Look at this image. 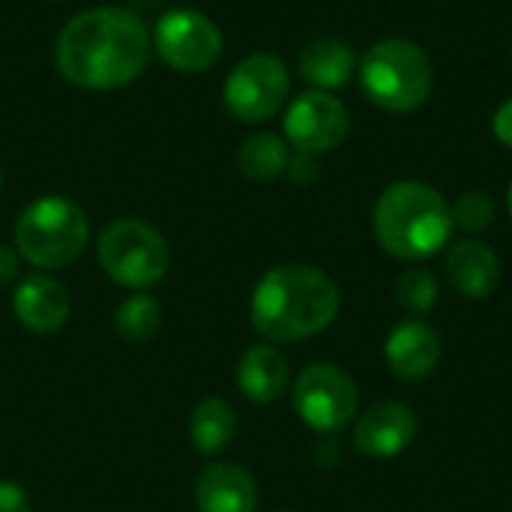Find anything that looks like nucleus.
Wrapping results in <instances>:
<instances>
[{"label":"nucleus","instance_id":"f257e3e1","mask_svg":"<svg viewBox=\"0 0 512 512\" xmlns=\"http://www.w3.org/2000/svg\"><path fill=\"white\" fill-rule=\"evenodd\" d=\"M150 48V30L132 9L96 6L66 21L54 45V63L81 90H117L147 69Z\"/></svg>","mask_w":512,"mask_h":512},{"label":"nucleus","instance_id":"f03ea898","mask_svg":"<svg viewBox=\"0 0 512 512\" xmlns=\"http://www.w3.org/2000/svg\"><path fill=\"white\" fill-rule=\"evenodd\" d=\"M339 315L336 282L306 264H282L261 276L252 294V327L267 342H297L327 330Z\"/></svg>","mask_w":512,"mask_h":512},{"label":"nucleus","instance_id":"7ed1b4c3","mask_svg":"<svg viewBox=\"0 0 512 512\" xmlns=\"http://www.w3.org/2000/svg\"><path fill=\"white\" fill-rule=\"evenodd\" d=\"M372 228L387 255L399 261H423L450 243L453 216L447 198L435 186L399 180L381 192Z\"/></svg>","mask_w":512,"mask_h":512},{"label":"nucleus","instance_id":"20e7f679","mask_svg":"<svg viewBox=\"0 0 512 512\" xmlns=\"http://www.w3.org/2000/svg\"><path fill=\"white\" fill-rule=\"evenodd\" d=\"M360 84L366 96L396 114L417 111L435 84L429 54L411 39H381L360 60Z\"/></svg>","mask_w":512,"mask_h":512},{"label":"nucleus","instance_id":"39448f33","mask_svg":"<svg viewBox=\"0 0 512 512\" xmlns=\"http://www.w3.org/2000/svg\"><path fill=\"white\" fill-rule=\"evenodd\" d=\"M87 237V213L63 195L36 198L15 219V249L39 270L72 264L84 252Z\"/></svg>","mask_w":512,"mask_h":512},{"label":"nucleus","instance_id":"423d86ee","mask_svg":"<svg viewBox=\"0 0 512 512\" xmlns=\"http://www.w3.org/2000/svg\"><path fill=\"white\" fill-rule=\"evenodd\" d=\"M102 270L126 288H150L165 279L171 264L168 240L141 219H117L99 234Z\"/></svg>","mask_w":512,"mask_h":512},{"label":"nucleus","instance_id":"0eeeda50","mask_svg":"<svg viewBox=\"0 0 512 512\" xmlns=\"http://www.w3.org/2000/svg\"><path fill=\"white\" fill-rule=\"evenodd\" d=\"M291 90L288 66L267 51L243 57L225 81V108L240 123H267Z\"/></svg>","mask_w":512,"mask_h":512},{"label":"nucleus","instance_id":"6e6552de","mask_svg":"<svg viewBox=\"0 0 512 512\" xmlns=\"http://www.w3.org/2000/svg\"><path fill=\"white\" fill-rule=\"evenodd\" d=\"M153 48L177 72H207L222 57V30L198 9H171L156 21Z\"/></svg>","mask_w":512,"mask_h":512},{"label":"nucleus","instance_id":"1a4fd4ad","mask_svg":"<svg viewBox=\"0 0 512 512\" xmlns=\"http://www.w3.org/2000/svg\"><path fill=\"white\" fill-rule=\"evenodd\" d=\"M294 408L315 432H342L357 417V387L333 363H312L294 381Z\"/></svg>","mask_w":512,"mask_h":512},{"label":"nucleus","instance_id":"9d476101","mask_svg":"<svg viewBox=\"0 0 512 512\" xmlns=\"http://www.w3.org/2000/svg\"><path fill=\"white\" fill-rule=\"evenodd\" d=\"M351 129L348 108L327 90L300 93L285 114V135L300 153H327L345 141Z\"/></svg>","mask_w":512,"mask_h":512},{"label":"nucleus","instance_id":"9b49d317","mask_svg":"<svg viewBox=\"0 0 512 512\" xmlns=\"http://www.w3.org/2000/svg\"><path fill=\"white\" fill-rule=\"evenodd\" d=\"M417 438V414L402 402L372 405L354 429V444L360 453L375 459H393L405 453Z\"/></svg>","mask_w":512,"mask_h":512},{"label":"nucleus","instance_id":"f8f14e48","mask_svg":"<svg viewBox=\"0 0 512 512\" xmlns=\"http://www.w3.org/2000/svg\"><path fill=\"white\" fill-rule=\"evenodd\" d=\"M384 354H387V366L399 378L423 381L441 363V339L429 324L411 318V321L399 324L396 330H390Z\"/></svg>","mask_w":512,"mask_h":512},{"label":"nucleus","instance_id":"ddd939ff","mask_svg":"<svg viewBox=\"0 0 512 512\" xmlns=\"http://www.w3.org/2000/svg\"><path fill=\"white\" fill-rule=\"evenodd\" d=\"M12 309H15L18 321L27 330H33V333H54V330H60L66 324L72 300H69V291L57 279L36 273V276H27L15 288Z\"/></svg>","mask_w":512,"mask_h":512},{"label":"nucleus","instance_id":"4468645a","mask_svg":"<svg viewBox=\"0 0 512 512\" xmlns=\"http://www.w3.org/2000/svg\"><path fill=\"white\" fill-rule=\"evenodd\" d=\"M198 512H255L258 486L252 474L231 462H216L201 471L195 486Z\"/></svg>","mask_w":512,"mask_h":512},{"label":"nucleus","instance_id":"2eb2a0df","mask_svg":"<svg viewBox=\"0 0 512 512\" xmlns=\"http://www.w3.org/2000/svg\"><path fill=\"white\" fill-rule=\"evenodd\" d=\"M447 279L468 300H486L501 282V261L483 240H459L447 252Z\"/></svg>","mask_w":512,"mask_h":512},{"label":"nucleus","instance_id":"dca6fc26","mask_svg":"<svg viewBox=\"0 0 512 512\" xmlns=\"http://www.w3.org/2000/svg\"><path fill=\"white\" fill-rule=\"evenodd\" d=\"M237 384L246 399L270 405L288 387V360L273 345H255L243 354L237 366Z\"/></svg>","mask_w":512,"mask_h":512},{"label":"nucleus","instance_id":"f3484780","mask_svg":"<svg viewBox=\"0 0 512 512\" xmlns=\"http://www.w3.org/2000/svg\"><path fill=\"white\" fill-rule=\"evenodd\" d=\"M354 72V51L348 42L324 36L303 48L300 54V75L315 90H339L348 84Z\"/></svg>","mask_w":512,"mask_h":512},{"label":"nucleus","instance_id":"a211bd4d","mask_svg":"<svg viewBox=\"0 0 512 512\" xmlns=\"http://www.w3.org/2000/svg\"><path fill=\"white\" fill-rule=\"evenodd\" d=\"M234 432H237V414L225 399L210 396L195 405L192 420H189V438L198 453L213 456V453L225 450L231 444Z\"/></svg>","mask_w":512,"mask_h":512},{"label":"nucleus","instance_id":"6ab92c4d","mask_svg":"<svg viewBox=\"0 0 512 512\" xmlns=\"http://www.w3.org/2000/svg\"><path fill=\"white\" fill-rule=\"evenodd\" d=\"M288 162H291L288 144L273 132H258L246 138L243 147L237 150V168L249 180H276L279 174L288 171Z\"/></svg>","mask_w":512,"mask_h":512},{"label":"nucleus","instance_id":"aec40b11","mask_svg":"<svg viewBox=\"0 0 512 512\" xmlns=\"http://www.w3.org/2000/svg\"><path fill=\"white\" fill-rule=\"evenodd\" d=\"M159 303L147 294H132L114 309V330L129 345H144L159 333Z\"/></svg>","mask_w":512,"mask_h":512},{"label":"nucleus","instance_id":"412c9836","mask_svg":"<svg viewBox=\"0 0 512 512\" xmlns=\"http://www.w3.org/2000/svg\"><path fill=\"white\" fill-rule=\"evenodd\" d=\"M396 300H399V306L408 312V315H414V318H420V315H426L432 306H435V300H438V282H435V276L429 273V270H423V267H411V270H405L399 279H396Z\"/></svg>","mask_w":512,"mask_h":512},{"label":"nucleus","instance_id":"4be33fe9","mask_svg":"<svg viewBox=\"0 0 512 512\" xmlns=\"http://www.w3.org/2000/svg\"><path fill=\"white\" fill-rule=\"evenodd\" d=\"M450 216H453V228H462L468 234H480L495 219V201H492V195L474 189V192L459 195L450 204Z\"/></svg>","mask_w":512,"mask_h":512},{"label":"nucleus","instance_id":"5701e85b","mask_svg":"<svg viewBox=\"0 0 512 512\" xmlns=\"http://www.w3.org/2000/svg\"><path fill=\"white\" fill-rule=\"evenodd\" d=\"M0 512H30L27 492L12 480H0Z\"/></svg>","mask_w":512,"mask_h":512},{"label":"nucleus","instance_id":"b1692460","mask_svg":"<svg viewBox=\"0 0 512 512\" xmlns=\"http://www.w3.org/2000/svg\"><path fill=\"white\" fill-rule=\"evenodd\" d=\"M288 174H291L297 183H309V180H315V177H318V162H315V156H312V153H297V156H291V162H288Z\"/></svg>","mask_w":512,"mask_h":512},{"label":"nucleus","instance_id":"393cba45","mask_svg":"<svg viewBox=\"0 0 512 512\" xmlns=\"http://www.w3.org/2000/svg\"><path fill=\"white\" fill-rule=\"evenodd\" d=\"M492 129H495V135H498V141H501L504 147H512V99L510 102H504V105L495 111Z\"/></svg>","mask_w":512,"mask_h":512},{"label":"nucleus","instance_id":"a878e982","mask_svg":"<svg viewBox=\"0 0 512 512\" xmlns=\"http://www.w3.org/2000/svg\"><path fill=\"white\" fill-rule=\"evenodd\" d=\"M18 276V255L9 246H0V288H6Z\"/></svg>","mask_w":512,"mask_h":512},{"label":"nucleus","instance_id":"bb28decb","mask_svg":"<svg viewBox=\"0 0 512 512\" xmlns=\"http://www.w3.org/2000/svg\"><path fill=\"white\" fill-rule=\"evenodd\" d=\"M507 204H510V216H512V183H510V195H507Z\"/></svg>","mask_w":512,"mask_h":512},{"label":"nucleus","instance_id":"cd10ccee","mask_svg":"<svg viewBox=\"0 0 512 512\" xmlns=\"http://www.w3.org/2000/svg\"><path fill=\"white\" fill-rule=\"evenodd\" d=\"M0 186H3V171H0Z\"/></svg>","mask_w":512,"mask_h":512},{"label":"nucleus","instance_id":"c85d7f7f","mask_svg":"<svg viewBox=\"0 0 512 512\" xmlns=\"http://www.w3.org/2000/svg\"><path fill=\"white\" fill-rule=\"evenodd\" d=\"M282 512H288V510H282Z\"/></svg>","mask_w":512,"mask_h":512}]
</instances>
